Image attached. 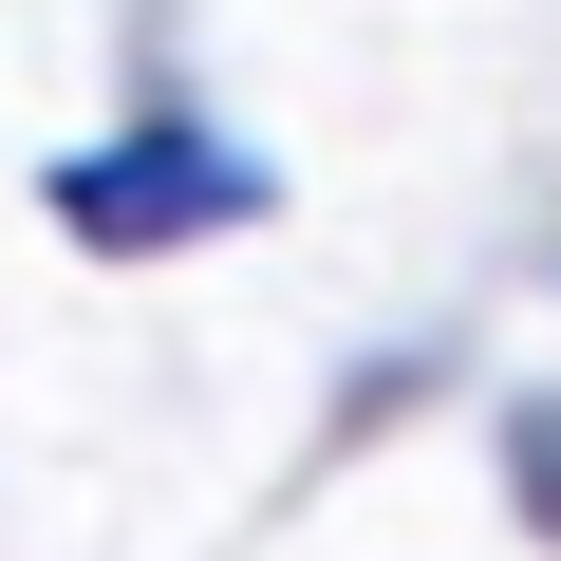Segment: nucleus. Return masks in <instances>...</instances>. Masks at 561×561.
Wrapping results in <instances>:
<instances>
[{
	"label": "nucleus",
	"mask_w": 561,
	"mask_h": 561,
	"mask_svg": "<svg viewBox=\"0 0 561 561\" xmlns=\"http://www.w3.org/2000/svg\"><path fill=\"white\" fill-rule=\"evenodd\" d=\"M57 225L113 243V262H150V243H187V225H262V169L206 150V131H131V150H76V169H57Z\"/></svg>",
	"instance_id": "nucleus-1"
},
{
	"label": "nucleus",
	"mask_w": 561,
	"mask_h": 561,
	"mask_svg": "<svg viewBox=\"0 0 561 561\" xmlns=\"http://www.w3.org/2000/svg\"><path fill=\"white\" fill-rule=\"evenodd\" d=\"M505 486H524V524L561 542V412H505Z\"/></svg>",
	"instance_id": "nucleus-2"
}]
</instances>
